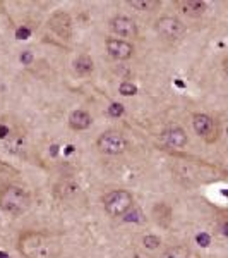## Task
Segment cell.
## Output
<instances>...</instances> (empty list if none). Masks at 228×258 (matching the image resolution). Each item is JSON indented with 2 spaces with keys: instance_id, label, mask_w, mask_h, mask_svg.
<instances>
[{
  "instance_id": "obj_1",
  "label": "cell",
  "mask_w": 228,
  "mask_h": 258,
  "mask_svg": "<svg viewBox=\"0 0 228 258\" xmlns=\"http://www.w3.org/2000/svg\"><path fill=\"white\" fill-rule=\"evenodd\" d=\"M18 249L26 258H59L62 253L60 243L45 232L28 231L19 236Z\"/></svg>"
},
{
  "instance_id": "obj_2",
  "label": "cell",
  "mask_w": 228,
  "mask_h": 258,
  "mask_svg": "<svg viewBox=\"0 0 228 258\" xmlns=\"http://www.w3.org/2000/svg\"><path fill=\"white\" fill-rule=\"evenodd\" d=\"M31 205V197L21 186L9 184L0 189V210L9 215L26 214Z\"/></svg>"
},
{
  "instance_id": "obj_3",
  "label": "cell",
  "mask_w": 228,
  "mask_h": 258,
  "mask_svg": "<svg viewBox=\"0 0 228 258\" xmlns=\"http://www.w3.org/2000/svg\"><path fill=\"white\" fill-rule=\"evenodd\" d=\"M132 203H134V198L126 189H113L103 197L105 212L111 215V217H122V215H126L132 209Z\"/></svg>"
},
{
  "instance_id": "obj_4",
  "label": "cell",
  "mask_w": 228,
  "mask_h": 258,
  "mask_svg": "<svg viewBox=\"0 0 228 258\" xmlns=\"http://www.w3.org/2000/svg\"><path fill=\"white\" fill-rule=\"evenodd\" d=\"M155 31L160 38L167 41H177L184 36L185 24L179 18H175V16H163V18L156 19Z\"/></svg>"
},
{
  "instance_id": "obj_5",
  "label": "cell",
  "mask_w": 228,
  "mask_h": 258,
  "mask_svg": "<svg viewBox=\"0 0 228 258\" xmlns=\"http://www.w3.org/2000/svg\"><path fill=\"white\" fill-rule=\"evenodd\" d=\"M96 147L101 153L106 155H120L124 153L129 147L126 136L119 131H106L103 135H99V138L96 140Z\"/></svg>"
},
{
  "instance_id": "obj_6",
  "label": "cell",
  "mask_w": 228,
  "mask_h": 258,
  "mask_svg": "<svg viewBox=\"0 0 228 258\" xmlns=\"http://www.w3.org/2000/svg\"><path fill=\"white\" fill-rule=\"evenodd\" d=\"M48 28L62 40H70L72 36V21L70 16L64 11H57L48 19Z\"/></svg>"
},
{
  "instance_id": "obj_7",
  "label": "cell",
  "mask_w": 228,
  "mask_h": 258,
  "mask_svg": "<svg viewBox=\"0 0 228 258\" xmlns=\"http://www.w3.org/2000/svg\"><path fill=\"white\" fill-rule=\"evenodd\" d=\"M110 28L115 35L122 36V38H136L139 33L138 24L134 23V19L127 18V16H115V18H111Z\"/></svg>"
},
{
  "instance_id": "obj_8",
  "label": "cell",
  "mask_w": 228,
  "mask_h": 258,
  "mask_svg": "<svg viewBox=\"0 0 228 258\" xmlns=\"http://www.w3.org/2000/svg\"><path fill=\"white\" fill-rule=\"evenodd\" d=\"M106 52L117 60H127L134 55V45L122 38H108L106 40Z\"/></svg>"
},
{
  "instance_id": "obj_9",
  "label": "cell",
  "mask_w": 228,
  "mask_h": 258,
  "mask_svg": "<svg viewBox=\"0 0 228 258\" xmlns=\"http://www.w3.org/2000/svg\"><path fill=\"white\" fill-rule=\"evenodd\" d=\"M163 143L170 148H184L187 145V135L179 126H173L163 133Z\"/></svg>"
},
{
  "instance_id": "obj_10",
  "label": "cell",
  "mask_w": 228,
  "mask_h": 258,
  "mask_svg": "<svg viewBox=\"0 0 228 258\" xmlns=\"http://www.w3.org/2000/svg\"><path fill=\"white\" fill-rule=\"evenodd\" d=\"M192 127L199 136L206 138L214 131V120L208 114H194L192 115Z\"/></svg>"
},
{
  "instance_id": "obj_11",
  "label": "cell",
  "mask_w": 228,
  "mask_h": 258,
  "mask_svg": "<svg viewBox=\"0 0 228 258\" xmlns=\"http://www.w3.org/2000/svg\"><path fill=\"white\" fill-rule=\"evenodd\" d=\"M177 7L182 14L189 16V18H201L206 12V4L201 0H179Z\"/></svg>"
},
{
  "instance_id": "obj_12",
  "label": "cell",
  "mask_w": 228,
  "mask_h": 258,
  "mask_svg": "<svg viewBox=\"0 0 228 258\" xmlns=\"http://www.w3.org/2000/svg\"><path fill=\"white\" fill-rule=\"evenodd\" d=\"M91 122H93V119H91L89 112H86L82 109L70 112V115H69V126L72 127L74 131H84V129H88L91 126Z\"/></svg>"
},
{
  "instance_id": "obj_13",
  "label": "cell",
  "mask_w": 228,
  "mask_h": 258,
  "mask_svg": "<svg viewBox=\"0 0 228 258\" xmlns=\"http://www.w3.org/2000/svg\"><path fill=\"white\" fill-rule=\"evenodd\" d=\"M93 71H94V62L89 55H86V53H82V55H79L74 60V73H76L77 76L86 78V76H89V74H93Z\"/></svg>"
},
{
  "instance_id": "obj_14",
  "label": "cell",
  "mask_w": 228,
  "mask_h": 258,
  "mask_svg": "<svg viewBox=\"0 0 228 258\" xmlns=\"http://www.w3.org/2000/svg\"><path fill=\"white\" fill-rule=\"evenodd\" d=\"M6 140V148L11 153H19L24 150V135H21V133H11Z\"/></svg>"
},
{
  "instance_id": "obj_15",
  "label": "cell",
  "mask_w": 228,
  "mask_h": 258,
  "mask_svg": "<svg viewBox=\"0 0 228 258\" xmlns=\"http://www.w3.org/2000/svg\"><path fill=\"white\" fill-rule=\"evenodd\" d=\"M131 7H134V9L138 11H146V12H151L155 9H158L160 7V2L158 0H131L129 2Z\"/></svg>"
},
{
  "instance_id": "obj_16",
  "label": "cell",
  "mask_w": 228,
  "mask_h": 258,
  "mask_svg": "<svg viewBox=\"0 0 228 258\" xmlns=\"http://www.w3.org/2000/svg\"><path fill=\"white\" fill-rule=\"evenodd\" d=\"M161 258H189V249L182 244H177V246L168 248L167 251L161 255Z\"/></svg>"
},
{
  "instance_id": "obj_17",
  "label": "cell",
  "mask_w": 228,
  "mask_h": 258,
  "mask_svg": "<svg viewBox=\"0 0 228 258\" xmlns=\"http://www.w3.org/2000/svg\"><path fill=\"white\" fill-rule=\"evenodd\" d=\"M77 189H79V188H77L74 182L65 181V182H60V184L57 186V195L62 197V198H67V197H72V195H76Z\"/></svg>"
},
{
  "instance_id": "obj_18",
  "label": "cell",
  "mask_w": 228,
  "mask_h": 258,
  "mask_svg": "<svg viewBox=\"0 0 228 258\" xmlns=\"http://www.w3.org/2000/svg\"><path fill=\"white\" fill-rule=\"evenodd\" d=\"M119 91H120V95H124V97H132V95L138 93V86H136L132 81H122L119 86Z\"/></svg>"
},
{
  "instance_id": "obj_19",
  "label": "cell",
  "mask_w": 228,
  "mask_h": 258,
  "mask_svg": "<svg viewBox=\"0 0 228 258\" xmlns=\"http://www.w3.org/2000/svg\"><path fill=\"white\" fill-rule=\"evenodd\" d=\"M143 244L148 249H155V248H158L160 244H161V239L158 238V236L148 234V236H144V238H143Z\"/></svg>"
},
{
  "instance_id": "obj_20",
  "label": "cell",
  "mask_w": 228,
  "mask_h": 258,
  "mask_svg": "<svg viewBox=\"0 0 228 258\" xmlns=\"http://www.w3.org/2000/svg\"><path fill=\"white\" fill-rule=\"evenodd\" d=\"M122 114H124V105H122V103H117V102L110 103V107H108V115H110V117H120Z\"/></svg>"
},
{
  "instance_id": "obj_21",
  "label": "cell",
  "mask_w": 228,
  "mask_h": 258,
  "mask_svg": "<svg viewBox=\"0 0 228 258\" xmlns=\"http://www.w3.org/2000/svg\"><path fill=\"white\" fill-rule=\"evenodd\" d=\"M30 35H31V30L26 26H21V28H18V31H16V36H18L19 40H26Z\"/></svg>"
},
{
  "instance_id": "obj_22",
  "label": "cell",
  "mask_w": 228,
  "mask_h": 258,
  "mask_svg": "<svg viewBox=\"0 0 228 258\" xmlns=\"http://www.w3.org/2000/svg\"><path fill=\"white\" fill-rule=\"evenodd\" d=\"M196 241H197L199 244H201V246H208V244H209V236L202 232V234H197L196 236Z\"/></svg>"
},
{
  "instance_id": "obj_23",
  "label": "cell",
  "mask_w": 228,
  "mask_h": 258,
  "mask_svg": "<svg viewBox=\"0 0 228 258\" xmlns=\"http://www.w3.org/2000/svg\"><path fill=\"white\" fill-rule=\"evenodd\" d=\"M31 60H33L31 52H24L23 55H21V62H24V64H30Z\"/></svg>"
},
{
  "instance_id": "obj_24",
  "label": "cell",
  "mask_w": 228,
  "mask_h": 258,
  "mask_svg": "<svg viewBox=\"0 0 228 258\" xmlns=\"http://www.w3.org/2000/svg\"><path fill=\"white\" fill-rule=\"evenodd\" d=\"M0 258H9V255H7V253H4V251H0Z\"/></svg>"
}]
</instances>
